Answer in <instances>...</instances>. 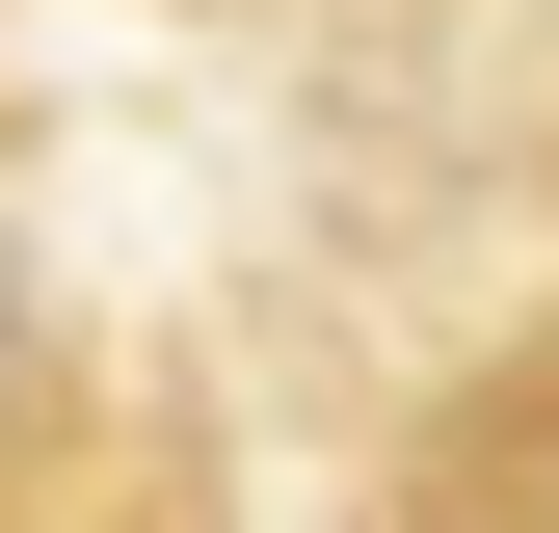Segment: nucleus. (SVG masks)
<instances>
[{"instance_id": "f257e3e1", "label": "nucleus", "mask_w": 559, "mask_h": 533, "mask_svg": "<svg viewBox=\"0 0 559 533\" xmlns=\"http://www.w3.org/2000/svg\"><path fill=\"white\" fill-rule=\"evenodd\" d=\"M0 400H27V266H0Z\"/></svg>"}]
</instances>
